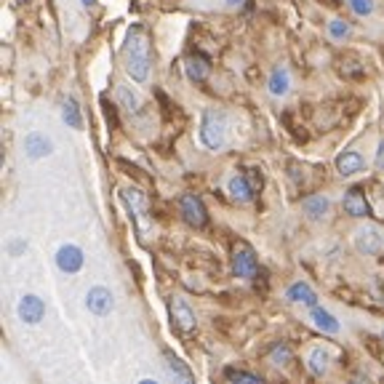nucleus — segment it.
Wrapping results in <instances>:
<instances>
[{"label": "nucleus", "mask_w": 384, "mask_h": 384, "mask_svg": "<svg viewBox=\"0 0 384 384\" xmlns=\"http://www.w3.org/2000/svg\"><path fill=\"white\" fill-rule=\"evenodd\" d=\"M150 67H152L150 35L142 25H131L126 32V43H123V69L133 83H147Z\"/></svg>", "instance_id": "f257e3e1"}, {"label": "nucleus", "mask_w": 384, "mask_h": 384, "mask_svg": "<svg viewBox=\"0 0 384 384\" xmlns=\"http://www.w3.org/2000/svg\"><path fill=\"white\" fill-rule=\"evenodd\" d=\"M227 133H230V118H227L225 110H206L200 115L198 139L206 150L219 152L227 145Z\"/></svg>", "instance_id": "f03ea898"}, {"label": "nucleus", "mask_w": 384, "mask_h": 384, "mask_svg": "<svg viewBox=\"0 0 384 384\" xmlns=\"http://www.w3.org/2000/svg\"><path fill=\"white\" fill-rule=\"evenodd\" d=\"M120 200L126 203V208L131 213V219H133V225H136V230H139V235H145L147 230H150V225H152L145 192L136 190V187H123V190H120Z\"/></svg>", "instance_id": "7ed1b4c3"}, {"label": "nucleus", "mask_w": 384, "mask_h": 384, "mask_svg": "<svg viewBox=\"0 0 384 384\" xmlns=\"http://www.w3.org/2000/svg\"><path fill=\"white\" fill-rule=\"evenodd\" d=\"M259 272V262H256V253L249 243H238L232 249V275L235 278H253Z\"/></svg>", "instance_id": "20e7f679"}, {"label": "nucleus", "mask_w": 384, "mask_h": 384, "mask_svg": "<svg viewBox=\"0 0 384 384\" xmlns=\"http://www.w3.org/2000/svg\"><path fill=\"white\" fill-rule=\"evenodd\" d=\"M179 211L190 227H206L208 225V211H206V203L198 195H182L179 200Z\"/></svg>", "instance_id": "39448f33"}, {"label": "nucleus", "mask_w": 384, "mask_h": 384, "mask_svg": "<svg viewBox=\"0 0 384 384\" xmlns=\"http://www.w3.org/2000/svg\"><path fill=\"white\" fill-rule=\"evenodd\" d=\"M168 310H171V320H173V326H176V331L179 333L195 331V326H198L195 312H192V307L187 305L182 296H173L171 302H168Z\"/></svg>", "instance_id": "423d86ee"}, {"label": "nucleus", "mask_w": 384, "mask_h": 384, "mask_svg": "<svg viewBox=\"0 0 384 384\" xmlns=\"http://www.w3.org/2000/svg\"><path fill=\"white\" fill-rule=\"evenodd\" d=\"M16 315L27 326H38L43 315H46V302L40 296H35V293H25L19 299V305H16Z\"/></svg>", "instance_id": "0eeeda50"}, {"label": "nucleus", "mask_w": 384, "mask_h": 384, "mask_svg": "<svg viewBox=\"0 0 384 384\" xmlns=\"http://www.w3.org/2000/svg\"><path fill=\"white\" fill-rule=\"evenodd\" d=\"M342 206H345V211L350 216H355V219H369L371 216V203L366 198V192L360 190V187H350L345 192V198H342Z\"/></svg>", "instance_id": "6e6552de"}, {"label": "nucleus", "mask_w": 384, "mask_h": 384, "mask_svg": "<svg viewBox=\"0 0 384 384\" xmlns=\"http://www.w3.org/2000/svg\"><path fill=\"white\" fill-rule=\"evenodd\" d=\"M83 262H86V256L80 251L75 243H65V246H59V251H56V267L67 272V275H75L83 270Z\"/></svg>", "instance_id": "1a4fd4ad"}, {"label": "nucleus", "mask_w": 384, "mask_h": 384, "mask_svg": "<svg viewBox=\"0 0 384 384\" xmlns=\"http://www.w3.org/2000/svg\"><path fill=\"white\" fill-rule=\"evenodd\" d=\"M185 72L192 83H203V80L211 75V59L200 51L187 53L185 56Z\"/></svg>", "instance_id": "9d476101"}, {"label": "nucleus", "mask_w": 384, "mask_h": 384, "mask_svg": "<svg viewBox=\"0 0 384 384\" xmlns=\"http://www.w3.org/2000/svg\"><path fill=\"white\" fill-rule=\"evenodd\" d=\"M112 293H110V289H105V286H93V289H88V293H86V307L91 310L93 315H99V318H105V315H110L112 312Z\"/></svg>", "instance_id": "9b49d317"}, {"label": "nucleus", "mask_w": 384, "mask_h": 384, "mask_svg": "<svg viewBox=\"0 0 384 384\" xmlns=\"http://www.w3.org/2000/svg\"><path fill=\"white\" fill-rule=\"evenodd\" d=\"M355 249L360 253H366V256H376V253L382 251V235H379V230L371 225L360 227L358 232H355Z\"/></svg>", "instance_id": "f8f14e48"}, {"label": "nucleus", "mask_w": 384, "mask_h": 384, "mask_svg": "<svg viewBox=\"0 0 384 384\" xmlns=\"http://www.w3.org/2000/svg\"><path fill=\"white\" fill-rule=\"evenodd\" d=\"M227 192H230V198L238 200V203H251L256 190H253L251 179H249L246 173H235V176H230V182H227Z\"/></svg>", "instance_id": "ddd939ff"}, {"label": "nucleus", "mask_w": 384, "mask_h": 384, "mask_svg": "<svg viewBox=\"0 0 384 384\" xmlns=\"http://www.w3.org/2000/svg\"><path fill=\"white\" fill-rule=\"evenodd\" d=\"M366 168V160L360 155L358 150H345V152H339L336 155V171L339 176H355Z\"/></svg>", "instance_id": "4468645a"}, {"label": "nucleus", "mask_w": 384, "mask_h": 384, "mask_svg": "<svg viewBox=\"0 0 384 384\" xmlns=\"http://www.w3.org/2000/svg\"><path fill=\"white\" fill-rule=\"evenodd\" d=\"M51 139L48 136H43L40 131H32V133H27L25 136V152H27V158L29 160H40V158H46V155H51Z\"/></svg>", "instance_id": "2eb2a0df"}, {"label": "nucleus", "mask_w": 384, "mask_h": 384, "mask_svg": "<svg viewBox=\"0 0 384 384\" xmlns=\"http://www.w3.org/2000/svg\"><path fill=\"white\" fill-rule=\"evenodd\" d=\"M286 299L289 302H293V305H305V307H318V296H315V291L307 286V283H293V286H289V291H286Z\"/></svg>", "instance_id": "dca6fc26"}, {"label": "nucleus", "mask_w": 384, "mask_h": 384, "mask_svg": "<svg viewBox=\"0 0 384 384\" xmlns=\"http://www.w3.org/2000/svg\"><path fill=\"white\" fill-rule=\"evenodd\" d=\"M267 91L272 93V96H286V93L291 91V75H289V69L275 67L270 72V78H267Z\"/></svg>", "instance_id": "f3484780"}, {"label": "nucleus", "mask_w": 384, "mask_h": 384, "mask_svg": "<svg viewBox=\"0 0 384 384\" xmlns=\"http://www.w3.org/2000/svg\"><path fill=\"white\" fill-rule=\"evenodd\" d=\"M115 93H118V102L123 107V112H128V115H139L142 112V96L133 91L131 86L120 83L118 88H115Z\"/></svg>", "instance_id": "a211bd4d"}, {"label": "nucleus", "mask_w": 384, "mask_h": 384, "mask_svg": "<svg viewBox=\"0 0 384 384\" xmlns=\"http://www.w3.org/2000/svg\"><path fill=\"white\" fill-rule=\"evenodd\" d=\"M329 208H331V200L326 198V195H310V198H305V203H302V211H305L307 219H312V222L323 219V216L329 213Z\"/></svg>", "instance_id": "6ab92c4d"}, {"label": "nucleus", "mask_w": 384, "mask_h": 384, "mask_svg": "<svg viewBox=\"0 0 384 384\" xmlns=\"http://www.w3.org/2000/svg\"><path fill=\"white\" fill-rule=\"evenodd\" d=\"M166 369L171 373L173 384H195V376L187 369V363H182V360L176 358V355H171V352L166 355Z\"/></svg>", "instance_id": "aec40b11"}, {"label": "nucleus", "mask_w": 384, "mask_h": 384, "mask_svg": "<svg viewBox=\"0 0 384 384\" xmlns=\"http://www.w3.org/2000/svg\"><path fill=\"white\" fill-rule=\"evenodd\" d=\"M312 323L323 333H339V320L333 318L329 310H323V307H312Z\"/></svg>", "instance_id": "412c9836"}, {"label": "nucleus", "mask_w": 384, "mask_h": 384, "mask_svg": "<svg viewBox=\"0 0 384 384\" xmlns=\"http://www.w3.org/2000/svg\"><path fill=\"white\" fill-rule=\"evenodd\" d=\"M62 120H65L69 128H83V118H80V107L72 96H67L65 105H62Z\"/></svg>", "instance_id": "4be33fe9"}, {"label": "nucleus", "mask_w": 384, "mask_h": 384, "mask_svg": "<svg viewBox=\"0 0 384 384\" xmlns=\"http://www.w3.org/2000/svg\"><path fill=\"white\" fill-rule=\"evenodd\" d=\"M326 32H329V38L336 40V43H345V40H350V35H352V25L345 22V19H331L329 27H326Z\"/></svg>", "instance_id": "5701e85b"}, {"label": "nucleus", "mask_w": 384, "mask_h": 384, "mask_svg": "<svg viewBox=\"0 0 384 384\" xmlns=\"http://www.w3.org/2000/svg\"><path fill=\"white\" fill-rule=\"evenodd\" d=\"M307 360H310V371L315 373V376H323V373L329 371V355H326L323 347H315Z\"/></svg>", "instance_id": "b1692460"}, {"label": "nucleus", "mask_w": 384, "mask_h": 384, "mask_svg": "<svg viewBox=\"0 0 384 384\" xmlns=\"http://www.w3.org/2000/svg\"><path fill=\"white\" fill-rule=\"evenodd\" d=\"M342 75L350 80H363L366 78V67L360 65L355 56H345V62H342Z\"/></svg>", "instance_id": "393cba45"}, {"label": "nucleus", "mask_w": 384, "mask_h": 384, "mask_svg": "<svg viewBox=\"0 0 384 384\" xmlns=\"http://www.w3.org/2000/svg\"><path fill=\"white\" fill-rule=\"evenodd\" d=\"M227 382L230 384H265L262 376L256 373H249V371H240V369H227Z\"/></svg>", "instance_id": "a878e982"}, {"label": "nucleus", "mask_w": 384, "mask_h": 384, "mask_svg": "<svg viewBox=\"0 0 384 384\" xmlns=\"http://www.w3.org/2000/svg\"><path fill=\"white\" fill-rule=\"evenodd\" d=\"M347 6L352 8L355 16H371L373 13V0H347Z\"/></svg>", "instance_id": "bb28decb"}, {"label": "nucleus", "mask_w": 384, "mask_h": 384, "mask_svg": "<svg viewBox=\"0 0 384 384\" xmlns=\"http://www.w3.org/2000/svg\"><path fill=\"white\" fill-rule=\"evenodd\" d=\"M291 360V347L289 345H278L275 350H272V363H289Z\"/></svg>", "instance_id": "cd10ccee"}, {"label": "nucleus", "mask_w": 384, "mask_h": 384, "mask_svg": "<svg viewBox=\"0 0 384 384\" xmlns=\"http://www.w3.org/2000/svg\"><path fill=\"white\" fill-rule=\"evenodd\" d=\"M25 251H27V240L22 238L8 240V253H11V256H19V253H25Z\"/></svg>", "instance_id": "c85d7f7f"}, {"label": "nucleus", "mask_w": 384, "mask_h": 384, "mask_svg": "<svg viewBox=\"0 0 384 384\" xmlns=\"http://www.w3.org/2000/svg\"><path fill=\"white\" fill-rule=\"evenodd\" d=\"M102 107H105V118H107V123L115 128L118 126V118H115V107L112 105H107V99H102Z\"/></svg>", "instance_id": "c756f323"}, {"label": "nucleus", "mask_w": 384, "mask_h": 384, "mask_svg": "<svg viewBox=\"0 0 384 384\" xmlns=\"http://www.w3.org/2000/svg\"><path fill=\"white\" fill-rule=\"evenodd\" d=\"M373 166H376L379 171H384V139L376 145V158H373Z\"/></svg>", "instance_id": "7c9ffc66"}, {"label": "nucleus", "mask_w": 384, "mask_h": 384, "mask_svg": "<svg viewBox=\"0 0 384 384\" xmlns=\"http://www.w3.org/2000/svg\"><path fill=\"white\" fill-rule=\"evenodd\" d=\"M249 179H251V185H253V190H262V185H265V179H262V173L256 171V168H251V171L246 173Z\"/></svg>", "instance_id": "2f4dec72"}, {"label": "nucleus", "mask_w": 384, "mask_h": 384, "mask_svg": "<svg viewBox=\"0 0 384 384\" xmlns=\"http://www.w3.org/2000/svg\"><path fill=\"white\" fill-rule=\"evenodd\" d=\"M80 6H86V8H93V6H96V0H80Z\"/></svg>", "instance_id": "473e14b6"}, {"label": "nucleus", "mask_w": 384, "mask_h": 384, "mask_svg": "<svg viewBox=\"0 0 384 384\" xmlns=\"http://www.w3.org/2000/svg\"><path fill=\"white\" fill-rule=\"evenodd\" d=\"M139 384H158V382H155V379H142Z\"/></svg>", "instance_id": "72a5a7b5"}, {"label": "nucleus", "mask_w": 384, "mask_h": 384, "mask_svg": "<svg viewBox=\"0 0 384 384\" xmlns=\"http://www.w3.org/2000/svg\"><path fill=\"white\" fill-rule=\"evenodd\" d=\"M225 3H227V6H238L240 0H225Z\"/></svg>", "instance_id": "f704fd0d"}]
</instances>
